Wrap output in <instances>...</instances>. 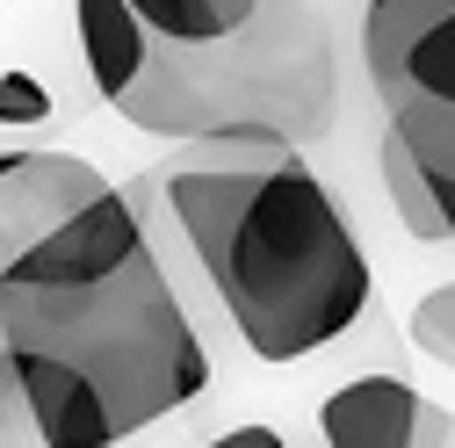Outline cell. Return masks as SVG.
<instances>
[{
    "label": "cell",
    "instance_id": "6da1fadb",
    "mask_svg": "<svg viewBox=\"0 0 455 448\" xmlns=\"http://www.w3.org/2000/svg\"><path fill=\"white\" fill-rule=\"evenodd\" d=\"M0 355L44 448H124L210 383L203 332L131 188H101L0 268Z\"/></svg>",
    "mask_w": 455,
    "mask_h": 448
},
{
    "label": "cell",
    "instance_id": "7a4b0ae2",
    "mask_svg": "<svg viewBox=\"0 0 455 448\" xmlns=\"http://www.w3.org/2000/svg\"><path fill=\"white\" fill-rule=\"evenodd\" d=\"M152 196L260 362H304L369 311V253L304 152H210Z\"/></svg>",
    "mask_w": 455,
    "mask_h": 448
},
{
    "label": "cell",
    "instance_id": "3957f363",
    "mask_svg": "<svg viewBox=\"0 0 455 448\" xmlns=\"http://www.w3.org/2000/svg\"><path fill=\"white\" fill-rule=\"evenodd\" d=\"M339 66L318 0H260L217 44H152L116 94V116L210 152H304L332 131Z\"/></svg>",
    "mask_w": 455,
    "mask_h": 448
},
{
    "label": "cell",
    "instance_id": "277c9868",
    "mask_svg": "<svg viewBox=\"0 0 455 448\" xmlns=\"http://www.w3.org/2000/svg\"><path fill=\"white\" fill-rule=\"evenodd\" d=\"M362 66L412 159L455 181V0H369Z\"/></svg>",
    "mask_w": 455,
    "mask_h": 448
},
{
    "label": "cell",
    "instance_id": "5b68a950",
    "mask_svg": "<svg viewBox=\"0 0 455 448\" xmlns=\"http://www.w3.org/2000/svg\"><path fill=\"white\" fill-rule=\"evenodd\" d=\"M101 188H108L101 166L80 152H0V268L51 239Z\"/></svg>",
    "mask_w": 455,
    "mask_h": 448
},
{
    "label": "cell",
    "instance_id": "8992f818",
    "mask_svg": "<svg viewBox=\"0 0 455 448\" xmlns=\"http://www.w3.org/2000/svg\"><path fill=\"white\" fill-rule=\"evenodd\" d=\"M152 44H217L253 22L260 0H124Z\"/></svg>",
    "mask_w": 455,
    "mask_h": 448
},
{
    "label": "cell",
    "instance_id": "52a82bcc",
    "mask_svg": "<svg viewBox=\"0 0 455 448\" xmlns=\"http://www.w3.org/2000/svg\"><path fill=\"white\" fill-rule=\"evenodd\" d=\"M383 188H390V210H397V224H405L412 239H427V246H441L448 239V224H441V203H434V181H427V166L412 159V145L397 138V131H383Z\"/></svg>",
    "mask_w": 455,
    "mask_h": 448
},
{
    "label": "cell",
    "instance_id": "ba28073f",
    "mask_svg": "<svg viewBox=\"0 0 455 448\" xmlns=\"http://www.w3.org/2000/svg\"><path fill=\"white\" fill-rule=\"evenodd\" d=\"M412 348L434 355L441 369H455V283H441L412 304Z\"/></svg>",
    "mask_w": 455,
    "mask_h": 448
},
{
    "label": "cell",
    "instance_id": "9c48e42d",
    "mask_svg": "<svg viewBox=\"0 0 455 448\" xmlns=\"http://www.w3.org/2000/svg\"><path fill=\"white\" fill-rule=\"evenodd\" d=\"M405 448H455V412H441V405L419 398V420H412V441Z\"/></svg>",
    "mask_w": 455,
    "mask_h": 448
},
{
    "label": "cell",
    "instance_id": "30bf717a",
    "mask_svg": "<svg viewBox=\"0 0 455 448\" xmlns=\"http://www.w3.org/2000/svg\"><path fill=\"white\" fill-rule=\"evenodd\" d=\"M203 448H290L275 427H232V434H217V441H203Z\"/></svg>",
    "mask_w": 455,
    "mask_h": 448
},
{
    "label": "cell",
    "instance_id": "8fae6325",
    "mask_svg": "<svg viewBox=\"0 0 455 448\" xmlns=\"http://www.w3.org/2000/svg\"><path fill=\"white\" fill-rule=\"evenodd\" d=\"M29 94H36L29 80H8V87H0V116H36L44 101H29Z\"/></svg>",
    "mask_w": 455,
    "mask_h": 448
}]
</instances>
